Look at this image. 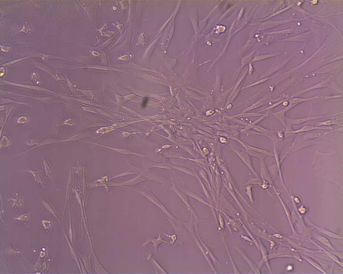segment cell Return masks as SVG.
<instances>
[{"label": "cell", "mask_w": 343, "mask_h": 274, "mask_svg": "<svg viewBox=\"0 0 343 274\" xmlns=\"http://www.w3.org/2000/svg\"><path fill=\"white\" fill-rule=\"evenodd\" d=\"M168 220L173 226L180 243L191 244L196 246V244L194 243V239L192 234L183 225V221L180 219L174 221Z\"/></svg>", "instance_id": "obj_1"}, {"label": "cell", "mask_w": 343, "mask_h": 274, "mask_svg": "<svg viewBox=\"0 0 343 274\" xmlns=\"http://www.w3.org/2000/svg\"><path fill=\"white\" fill-rule=\"evenodd\" d=\"M88 136L87 134H79L75 135L69 138H67L66 139H55V138H48L47 139H45L41 142H39L35 145V146L32 147L30 149H28L27 151H25L22 153H21L19 155L20 156L24 154L28 153L29 151H32V150H33V149H36L37 148L40 147H43V146H46V145H48V144H55L57 143H60V142H67L74 141H76V140H80V139H83V138H85L86 137Z\"/></svg>", "instance_id": "obj_2"}, {"label": "cell", "mask_w": 343, "mask_h": 274, "mask_svg": "<svg viewBox=\"0 0 343 274\" xmlns=\"http://www.w3.org/2000/svg\"><path fill=\"white\" fill-rule=\"evenodd\" d=\"M132 190L137 192H138L141 193V194H142L144 196H145L147 198L149 199L153 204L156 206L158 208H159L160 210L162 211L164 213L166 214L168 220H171V221H173L178 220V219H177V218L176 217H174L173 214L170 212L168 209L165 207V206L156 197V196L150 190H148V191H138V190H133V189Z\"/></svg>", "instance_id": "obj_3"}, {"label": "cell", "mask_w": 343, "mask_h": 274, "mask_svg": "<svg viewBox=\"0 0 343 274\" xmlns=\"http://www.w3.org/2000/svg\"><path fill=\"white\" fill-rule=\"evenodd\" d=\"M318 97H315L305 98H297V97L294 98L293 99H292L291 101H290V104H288L285 108L280 111H279V112H273V113H272L271 114L274 117L278 118L279 120H280V122L286 127V117L285 116V114L287 112H288L292 108L295 107L296 105L299 104L300 103L306 102L307 101H310L311 99H314V98H318Z\"/></svg>", "instance_id": "obj_4"}, {"label": "cell", "mask_w": 343, "mask_h": 274, "mask_svg": "<svg viewBox=\"0 0 343 274\" xmlns=\"http://www.w3.org/2000/svg\"><path fill=\"white\" fill-rule=\"evenodd\" d=\"M170 187L174 191V192L176 193L177 196L180 198L182 201L185 204L186 206L187 207L189 211L191 212V214H192L193 217L194 218V222L196 223L197 224H199V223L201 222H206L207 220H202L198 216H197V214L196 213L194 209L192 208V206L190 204V203L189 202V200L188 197L187 195H186L185 193H183V192H181V191L177 189V187L175 186V184H174V186L173 187Z\"/></svg>", "instance_id": "obj_5"}, {"label": "cell", "mask_w": 343, "mask_h": 274, "mask_svg": "<svg viewBox=\"0 0 343 274\" xmlns=\"http://www.w3.org/2000/svg\"><path fill=\"white\" fill-rule=\"evenodd\" d=\"M343 113V112H342L341 113H337V114H332V115H329L318 116H308L300 118H286V127L287 128V129H289L291 127L292 125H294V124L299 125V124H303V123L306 122L314 121V120H317V119L323 118V117H331L337 115H339V114H341V113Z\"/></svg>", "instance_id": "obj_6"}, {"label": "cell", "mask_w": 343, "mask_h": 274, "mask_svg": "<svg viewBox=\"0 0 343 274\" xmlns=\"http://www.w3.org/2000/svg\"><path fill=\"white\" fill-rule=\"evenodd\" d=\"M233 150L235 153L240 157L242 161L245 163V165L247 166L249 170H251V172H253V173L256 177H259V175L255 172L253 167L250 155L247 152L240 151V150H237V149H235V148H233Z\"/></svg>", "instance_id": "obj_7"}, {"label": "cell", "mask_w": 343, "mask_h": 274, "mask_svg": "<svg viewBox=\"0 0 343 274\" xmlns=\"http://www.w3.org/2000/svg\"><path fill=\"white\" fill-rule=\"evenodd\" d=\"M194 224L195 228V232L196 234L197 237V238H198L200 242H201V244L202 245V247H203L204 250L207 252L208 255V256L210 257V258H211L212 261H213L215 263L220 265V263L219 262V261H218L216 257L215 256L214 254L212 252L211 250L208 247L207 245L204 242H203V240L202 239V238H201V237H200V234H199V230H198V224H197L196 223H195V222H194Z\"/></svg>", "instance_id": "obj_8"}, {"label": "cell", "mask_w": 343, "mask_h": 274, "mask_svg": "<svg viewBox=\"0 0 343 274\" xmlns=\"http://www.w3.org/2000/svg\"><path fill=\"white\" fill-rule=\"evenodd\" d=\"M330 129L333 130L331 127H319V126H313V125H305L303 127L299 129L298 130H292V131H287V133L289 134H298V133H304V132H311L312 131H315L318 130H327Z\"/></svg>", "instance_id": "obj_9"}, {"label": "cell", "mask_w": 343, "mask_h": 274, "mask_svg": "<svg viewBox=\"0 0 343 274\" xmlns=\"http://www.w3.org/2000/svg\"><path fill=\"white\" fill-rule=\"evenodd\" d=\"M233 249L236 250H237V251L239 252V253L240 254L241 256L243 257V259L246 261V262L251 267L252 270L253 271L254 273H255V274H261L260 270L259 268L258 267L257 265H256V264H255V263L253 262V261H252V260H251V259L245 254V253H244L243 251L242 250V249H241L239 247V246L236 245Z\"/></svg>", "instance_id": "obj_10"}, {"label": "cell", "mask_w": 343, "mask_h": 274, "mask_svg": "<svg viewBox=\"0 0 343 274\" xmlns=\"http://www.w3.org/2000/svg\"><path fill=\"white\" fill-rule=\"evenodd\" d=\"M191 234H192L193 238H194V239L195 242L196 246H197V247L199 248V249L201 250V252L203 254L204 257H205L207 262L208 263L209 265L210 266L212 271L214 272V273L216 274V272L215 271V269L213 265L212 264V262H211L210 259H209V257L208 256V255L207 252L204 250V248H203V247H202V245L201 244V242H200L199 239L197 238V237L196 236V234L195 231L193 232H191Z\"/></svg>", "instance_id": "obj_11"}, {"label": "cell", "mask_w": 343, "mask_h": 274, "mask_svg": "<svg viewBox=\"0 0 343 274\" xmlns=\"http://www.w3.org/2000/svg\"><path fill=\"white\" fill-rule=\"evenodd\" d=\"M92 144H94V146L105 148H107V149L113 150V151L118 152L120 153L121 154H123L133 155H136V156H139V157H146V156H145L144 155L140 154L135 152H133V151L128 150V149H123V148H120L114 147H109V146H105V145H103V144H100L97 143H92Z\"/></svg>", "instance_id": "obj_12"}, {"label": "cell", "mask_w": 343, "mask_h": 274, "mask_svg": "<svg viewBox=\"0 0 343 274\" xmlns=\"http://www.w3.org/2000/svg\"><path fill=\"white\" fill-rule=\"evenodd\" d=\"M182 192H183V193L186 194L187 196H190L191 197L197 200V201H199L200 203H202L204 205L207 206L209 208H211L212 211H213V212H215V210H216V208L214 206L210 204V203H209L207 201H206L204 199L200 197V196L197 194L196 193L193 192H191V191H189V190H182Z\"/></svg>", "instance_id": "obj_13"}, {"label": "cell", "mask_w": 343, "mask_h": 274, "mask_svg": "<svg viewBox=\"0 0 343 274\" xmlns=\"http://www.w3.org/2000/svg\"><path fill=\"white\" fill-rule=\"evenodd\" d=\"M340 128L337 129H335V130H331V131H327V132H310L309 133H306L303 137V138L305 140H313V139H316V138H323V137L327 135L330 134V133H333V132H335V131H338L339 129H340Z\"/></svg>", "instance_id": "obj_14"}, {"label": "cell", "mask_w": 343, "mask_h": 274, "mask_svg": "<svg viewBox=\"0 0 343 274\" xmlns=\"http://www.w3.org/2000/svg\"><path fill=\"white\" fill-rule=\"evenodd\" d=\"M259 242V250H260L261 254L262 255V259L260 262H259V265H258V267L259 268L260 270L261 268L262 267L263 264L264 263H266L268 267H269V255L268 254L267 250L266 248L262 244V242L260 240H258Z\"/></svg>", "instance_id": "obj_15"}, {"label": "cell", "mask_w": 343, "mask_h": 274, "mask_svg": "<svg viewBox=\"0 0 343 274\" xmlns=\"http://www.w3.org/2000/svg\"><path fill=\"white\" fill-rule=\"evenodd\" d=\"M324 143L323 142H320L316 141L313 140H306L300 143H299L296 147H294L291 150L290 153H293L296 152L297 151H299V150H300V149H303L304 148L307 147H310V146H313V145H315V144H320V143Z\"/></svg>", "instance_id": "obj_16"}, {"label": "cell", "mask_w": 343, "mask_h": 274, "mask_svg": "<svg viewBox=\"0 0 343 274\" xmlns=\"http://www.w3.org/2000/svg\"><path fill=\"white\" fill-rule=\"evenodd\" d=\"M146 259L148 261H150L152 263V265L154 266V269L156 271V273H161V274H168V272L161 265L159 264L157 261L155 259L154 256L151 253H149L147 255Z\"/></svg>", "instance_id": "obj_17"}, {"label": "cell", "mask_w": 343, "mask_h": 274, "mask_svg": "<svg viewBox=\"0 0 343 274\" xmlns=\"http://www.w3.org/2000/svg\"><path fill=\"white\" fill-rule=\"evenodd\" d=\"M146 178L142 176L139 175L138 177H136L134 179L131 180L123 182V183H112L111 185H110V186H132L136 185L138 183H140L146 180Z\"/></svg>", "instance_id": "obj_18"}, {"label": "cell", "mask_w": 343, "mask_h": 274, "mask_svg": "<svg viewBox=\"0 0 343 274\" xmlns=\"http://www.w3.org/2000/svg\"><path fill=\"white\" fill-rule=\"evenodd\" d=\"M163 243L170 244V242H167V241H166V240H165L163 239V236H162L161 234L160 233V234H159V235H158V237H157V238L150 239V240H147L146 242H145L144 243L143 246H146V245H148L149 243L153 244L154 248H155V252H156L158 246H159L160 244Z\"/></svg>", "instance_id": "obj_19"}, {"label": "cell", "mask_w": 343, "mask_h": 274, "mask_svg": "<svg viewBox=\"0 0 343 274\" xmlns=\"http://www.w3.org/2000/svg\"><path fill=\"white\" fill-rule=\"evenodd\" d=\"M23 171L32 174V175L33 176V177H34L35 182L38 183V184H41V185H42V187H44V185H45L44 180L41 177L40 172L38 170L35 171V170H33L32 168L28 167L27 169L23 170Z\"/></svg>", "instance_id": "obj_20"}, {"label": "cell", "mask_w": 343, "mask_h": 274, "mask_svg": "<svg viewBox=\"0 0 343 274\" xmlns=\"http://www.w3.org/2000/svg\"><path fill=\"white\" fill-rule=\"evenodd\" d=\"M312 225L314 227V228H315L319 232H321L322 234H325L326 236H329V237H332V238H337V239H342V238H343V237H342V236L337 235V234H335V233H334V232L329 231L327 230L326 229L323 228V227H318V226L315 225Z\"/></svg>", "instance_id": "obj_21"}, {"label": "cell", "mask_w": 343, "mask_h": 274, "mask_svg": "<svg viewBox=\"0 0 343 274\" xmlns=\"http://www.w3.org/2000/svg\"><path fill=\"white\" fill-rule=\"evenodd\" d=\"M330 80H329V79H327V80L323 81V82H322L315 85L312 86V87L306 88L305 89L303 90L299 91L298 92H297V95L304 94L305 92H307L309 91L312 90L327 87V85L330 84Z\"/></svg>", "instance_id": "obj_22"}, {"label": "cell", "mask_w": 343, "mask_h": 274, "mask_svg": "<svg viewBox=\"0 0 343 274\" xmlns=\"http://www.w3.org/2000/svg\"><path fill=\"white\" fill-rule=\"evenodd\" d=\"M223 244L225 245V248H226V250H227V253H228V257H229V260H230V262L232 263V266H233V273L234 274H240L241 272H240L239 270L238 269V268L237 267V266L235 264L234 262L233 258H232V256L230 254V252L229 251L228 247L227 246V243H226V240H225V237L223 235Z\"/></svg>", "instance_id": "obj_23"}, {"label": "cell", "mask_w": 343, "mask_h": 274, "mask_svg": "<svg viewBox=\"0 0 343 274\" xmlns=\"http://www.w3.org/2000/svg\"><path fill=\"white\" fill-rule=\"evenodd\" d=\"M42 160H43V164H44V168L45 169L46 175L48 177H49V179L52 181V183L54 184L53 173L52 172L51 167H50V166H49V164L43 158H42Z\"/></svg>", "instance_id": "obj_24"}, {"label": "cell", "mask_w": 343, "mask_h": 274, "mask_svg": "<svg viewBox=\"0 0 343 274\" xmlns=\"http://www.w3.org/2000/svg\"><path fill=\"white\" fill-rule=\"evenodd\" d=\"M304 258H305V260H306L308 263H309L312 266H313L314 268L317 269L320 272H322L324 274H326V272L324 270V269L321 267L319 264H318L317 262H315L314 260H313L310 257H308L303 256Z\"/></svg>", "instance_id": "obj_25"}, {"label": "cell", "mask_w": 343, "mask_h": 274, "mask_svg": "<svg viewBox=\"0 0 343 274\" xmlns=\"http://www.w3.org/2000/svg\"><path fill=\"white\" fill-rule=\"evenodd\" d=\"M316 239L318 240L319 242L322 243L324 245L326 246V247H329L332 250L334 251H336V250L335 249V248L333 247L331 243L330 242L329 239H327L325 237H323L322 236H317L316 237Z\"/></svg>", "instance_id": "obj_26"}, {"label": "cell", "mask_w": 343, "mask_h": 274, "mask_svg": "<svg viewBox=\"0 0 343 274\" xmlns=\"http://www.w3.org/2000/svg\"><path fill=\"white\" fill-rule=\"evenodd\" d=\"M272 146H273V148L274 149V156L275 161H276V162H277V166H278V167L279 169V175H280V178H281V181H282V184H282V185H283V186H284V187H285L286 188V187L284 186V181H283V179H282V173H281V170H280V166H281V165H280V161H279V152H278V150H277V148H275L274 147V146H273V145H272Z\"/></svg>", "instance_id": "obj_27"}, {"label": "cell", "mask_w": 343, "mask_h": 274, "mask_svg": "<svg viewBox=\"0 0 343 274\" xmlns=\"http://www.w3.org/2000/svg\"><path fill=\"white\" fill-rule=\"evenodd\" d=\"M340 124V120L339 119H330L326 120L324 122H318V126H331L332 125H339Z\"/></svg>", "instance_id": "obj_28"}, {"label": "cell", "mask_w": 343, "mask_h": 274, "mask_svg": "<svg viewBox=\"0 0 343 274\" xmlns=\"http://www.w3.org/2000/svg\"><path fill=\"white\" fill-rule=\"evenodd\" d=\"M253 128L254 129V130H256L258 132L262 133L263 134H265L266 136L269 137L270 136L271 134H273L274 133H278V131H274V130H269L268 129L265 128L263 127H259V126H255L253 127Z\"/></svg>", "instance_id": "obj_29"}, {"label": "cell", "mask_w": 343, "mask_h": 274, "mask_svg": "<svg viewBox=\"0 0 343 274\" xmlns=\"http://www.w3.org/2000/svg\"><path fill=\"white\" fill-rule=\"evenodd\" d=\"M196 176H197V178H198V179H199V181H200V183H201V185H202V190H203V192H204V194H205V195H206V197H207V199L209 201V203H210V204L214 206L213 203L214 201L213 198H212V197H211V195H210V193H209L208 191L207 190V188H206L205 186L203 185L202 182V181L201 180L200 178H199V177H197V175H196Z\"/></svg>", "instance_id": "obj_30"}, {"label": "cell", "mask_w": 343, "mask_h": 274, "mask_svg": "<svg viewBox=\"0 0 343 274\" xmlns=\"http://www.w3.org/2000/svg\"><path fill=\"white\" fill-rule=\"evenodd\" d=\"M268 116V115H266V114H265V115H264V114L262 116V117H260L258 118V119H257V120H256V121H254V122H252V123H251V124H249V125L247 126V127H245V128L243 129V130H242V131H247V130H249V129H251L253 128V127L256 126V125L257 124V123H259V122H260L261 121H262V120H263L264 118H265V117H267Z\"/></svg>", "instance_id": "obj_31"}, {"label": "cell", "mask_w": 343, "mask_h": 274, "mask_svg": "<svg viewBox=\"0 0 343 274\" xmlns=\"http://www.w3.org/2000/svg\"><path fill=\"white\" fill-rule=\"evenodd\" d=\"M262 180L259 177H256L255 178H251L248 180L246 184L244 185H259L261 186L262 185Z\"/></svg>", "instance_id": "obj_32"}, {"label": "cell", "mask_w": 343, "mask_h": 274, "mask_svg": "<svg viewBox=\"0 0 343 274\" xmlns=\"http://www.w3.org/2000/svg\"><path fill=\"white\" fill-rule=\"evenodd\" d=\"M246 186H247L245 187V191H246L245 193L247 195L249 201H251L252 203H253L254 200H253V192H252V188H253V186L252 185H246Z\"/></svg>", "instance_id": "obj_33"}, {"label": "cell", "mask_w": 343, "mask_h": 274, "mask_svg": "<svg viewBox=\"0 0 343 274\" xmlns=\"http://www.w3.org/2000/svg\"><path fill=\"white\" fill-rule=\"evenodd\" d=\"M11 199L13 201V207L14 206L16 205L19 207V208H21L22 206H23V203H22V198L20 196V195L16 193V197L15 199L12 198Z\"/></svg>", "instance_id": "obj_34"}, {"label": "cell", "mask_w": 343, "mask_h": 274, "mask_svg": "<svg viewBox=\"0 0 343 274\" xmlns=\"http://www.w3.org/2000/svg\"><path fill=\"white\" fill-rule=\"evenodd\" d=\"M10 140L7 136H3L1 142V148L7 147L10 145Z\"/></svg>", "instance_id": "obj_35"}, {"label": "cell", "mask_w": 343, "mask_h": 274, "mask_svg": "<svg viewBox=\"0 0 343 274\" xmlns=\"http://www.w3.org/2000/svg\"><path fill=\"white\" fill-rule=\"evenodd\" d=\"M324 251H325L324 252H325V253H326L331 258H332L334 262L337 263L339 265H340L341 267H343V263L339 260L338 258L337 257L335 256V255L330 253L329 252L326 251V250H324Z\"/></svg>", "instance_id": "obj_36"}, {"label": "cell", "mask_w": 343, "mask_h": 274, "mask_svg": "<svg viewBox=\"0 0 343 274\" xmlns=\"http://www.w3.org/2000/svg\"><path fill=\"white\" fill-rule=\"evenodd\" d=\"M135 174H138V173L137 172H123L122 173L119 174L118 175H115V176L111 178L110 179L111 180L113 179L116 178H119V177L128 176V175H135Z\"/></svg>", "instance_id": "obj_37"}, {"label": "cell", "mask_w": 343, "mask_h": 274, "mask_svg": "<svg viewBox=\"0 0 343 274\" xmlns=\"http://www.w3.org/2000/svg\"><path fill=\"white\" fill-rule=\"evenodd\" d=\"M43 204L44 205V206L45 207L48 211H49V212H51L54 216L57 218L58 220H59V218L57 217V215L55 214L54 210H53V208H52V207L49 204V203H48L47 201H45V200H43Z\"/></svg>", "instance_id": "obj_38"}, {"label": "cell", "mask_w": 343, "mask_h": 274, "mask_svg": "<svg viewBox=\"0 0 343 274\" xmlns=\"http://www.w3.org/2000/svg\"><path fill=\"white\" fill-rule=\"evenodd\" d=\"M243 227H244V229H245V230H246V231L247 232V233H248V235H249V236H250V237H251V239H252V240H253V243H254V244H255V245H256V247H257V248H258V249H259V242H258V241H257V240H256V239H255V237H253V235H252V234H251V232H249V231H248V230L247 228H246V227H245V226L243 224Z\"/></svg>", "instance_id": "obj_39"}, {"label": "cell", "mask_w": 343, "mask_h": 274, "mask_svg": "<svg viewBox=\"0 0 343 274\" xmlns=\"http://www.w3.org/2000/svg\"><path fill=\"white\" fill-rule=\"evenodd\" d=\"M29 217H30V213L28 212V213H25L22 214L18 217L15 218V219H16V220H19V221H27L29 219Z\"/></svg>", "instance_id": "obj_40"}, {"label": "cell", "mask_w": 343, "mask_h": 274, "mask_svg": "<svg viewBox=\"0 0 343 274\" xmlns=\"http://www.w3.org/2000/svg\"><path fill=\"white\" fill-rule=\"evenodd\" d=\"M163 235L170 238L171 241L170 242V244L171 245H174V243L177 240V235H168L165 232H164Z\"/></svg>", "instance_id": "obj_41"}, {"label": "cell", "mask_w": 343, "mask_h": 274, "mask_svg": "<svg viewBox=\"0 0 343 274\" xmlns=\"http://www.w3.org/2000/svg\"><path fill=\"white\" fill-rule=\"evenodd\" d=\"M218 220H219V224L220 227V229L221 230L225 229V220L223 219V217L222 216L221 212H219V213H218Z\"/></svg>", "instance_id": "obj_42"}, {"label": "cell", "mask_w": 343, "mask_h": 274, "mask_svg": "<svg viewBox=\"0 0 343 274\" xmlns=\"http://www.w3.org/2000/svg\"><path fill=\"white\" fill-rule=\"evenodd\" d=\"M28 121V118L27 116H22L18 118V120H17V122L18 124H24L27 123Z\"/></svg>", "instance_id": "obj_43"}, {"label": "cell", "mask_w": 343, "mask_h": 274, "mask_svg": "<svg viewBox=\"0 0 343 274\" xmlns=\"http://www.w3.org/2000/svg\"><path fill=\"white\" fill-rule=\"evenodd\" d=\"M200 174H201L202 177V178H203L206 181H207V183L208 185V186L209 187H210V190H211V186H210V184H209V183L208 180L207 175V173H206V172H205V171H204V170H203V169H201V170H200Z\"/></svg>", "instance_id": "obj_44"}, {"label": "cell", "mask_w": 343, "mask_h": 274, "mask_svg": "<svg viewBox=\"0 0 343 274\" xmlns=\"http://www.w3.org/2000/svg\"><path fill=\"white\" fill-rule=\"evenodd\" d=\"M340 97H342H342H343V95H336V96H321V97H319V98H322V99H325H325H332V98H340Z\"/></svg>", "instance_id": "obj_45"}, {"label": "cell", "mask_w": 343, "mask_h": 274, "mask_svg": "<svg viewBox=\"0 0 343 274\" xmlns=\"http://www.w3.org/2000/svg\"><path fill=\"white\" fill-rule=\"evenodd\" d=\"M263 115H264V114H259V113H257V114H255V113H253V114H252V113H251V114H248V115L247 114H240V115H239L236 116H242L243 117H251L258 116H262Z\"/></svg>", "instance_id": "obj_46"}, {"label": "cell", "mask_w": 343, "mask_h": 274, "mask_svg": "<svg viewBox=\"0 0 343 274\" xmlns=\"http://www.w3.org/2000/svg\"><path fill=\"white\" fill-rule=\"evenodd\" d=\"M43 224L45 229H48V228H50V226H51V222H50V221H48V220H43Z\"/></svg>", "instance_id": "obj_47"}, {"label": "cell", "mask_w": 343, "mask_h": 274, "mask_svg": "<svg viewBox=\"0 0 343 274\" xmlns=\"http://www.w3.org/2000/svg\"><path fill=\"white\" fill-rule=\"evenodd\" d=\"M284 101H280V102H278L276 103H274V104H273V105H272V106H270V107H268V108L265 109L263 111L267 110H269L270 109L273 108H274V107H276V106H278V105H279V104H281V103H283V102H284Z\"/></svg>", "instance_id": "obj_48"}, {"label": "cell", "mask_w": 343, "mask_h": 274, "mask_svg": "<svg viewBox=\"0 0 343 274\" xmlns=\"http://www.w3.org/2000/svg\"><path fill=\"white\" fill-rule=\"evenodd\" d=\"M74 124V122L72 119H68V120H66L63 123V125H70V126H72Z\"/></svg>", "instance_id": "obj_49"}, {"label": "cell", "mask_w": 343, "mask_h": 274, "mask_svg": "<svg viewBox=\"0 0 343 274\" xmlns=\"http://www.w3.org/2000/svg\"><path fill=\"white\" fill-rule=\"evenodd\" d=\"M241 237H242V238H243V239H245V240H247V241H248V242H250L252 243L253 242V240L251 239V238H248V237H246V236H242Z\"/></svg>", "instance_id": "obj_50"}]
</instances>
